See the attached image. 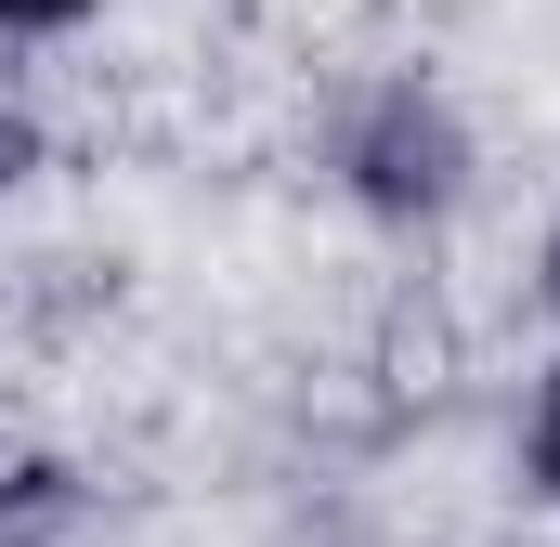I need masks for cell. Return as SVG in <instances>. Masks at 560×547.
Masks as SVG:
<instances>
[{"label":"cell","mask_w":560,"mask_h":547,"mask_svg":"<svg viewBox=\"0 0 560 547\" xmlns=\"http://www.w3.org/2000/svg\"><path fill=\"white\" fill-rule=\"evenodd\" d=\"M326 170H339V196H352L365 222L430 235V222L469 209L482 143H469V105H456L430 66H378V79L339 92V118H326Z\"/></svg>","instance_id":"cell-1"},{"label":"cell","mask_w":560,"mask_h":547,"mask_svg":"<svg viewBox=\"0 0 560 547\" xmlns=\"http://www.w3.org/2000/svg\"><path fill=\"white\" fill-rule=\"evenodd\" d=\"M79 535V482L39 456V469H0V547H66Z\"/></svg>","instance_id":"cell-2"},{"label":"cell","mask_w":560,"mask_h":547,"mask_svg":"<svg viewBox=\"0 0 560 547\" xmlns=\"http://www.w3.org/2000/svg\"><path fill=\"white\" fill-rule=\"evenodd\" d=\"M522 482H535V509H560V365L535 379V405H522Z\"/></svg>","instance_id":"cell-3"},{"label":"cell","mask_w":560,"mask_h":547,"mask_svg":"<svg viewBox=\"0 0 560 547\" xmlns=\"http://www.w3.org/2000/svg\"><path fill=\"white\" fill-rule=\"evenodd\" d=\"M105 0H0V39H79Z\"/></svg>","instance_id":"cell-4"},{"label":"cell","mask_w":560,"mask_h":547,"mask_svg":"<svg viewBox=\"0 0 560 547\" xmlns=\"http://www.w3.org/2000/svg\"><path fill=\"white\" fill-rule=\"evenodd\" d=\"M26 156H39V118H26L13 79H0V183H26Z\"/></svg>","instance_id":"cell-5"},{"label":"cell","mask_w":560,"mask_h":547,"mask_svg":"<svg viewBox=\"0 0 560 547\" xmlns=\"http://www.w3.org/2000/svg\"><path fill=\"white\" fill-rule=\"evenodd\" d=\"M535 300H548V326H560V222H548V248H535Z\"/></svg>","instance_id":"cell-6"}]
</instances>
